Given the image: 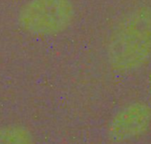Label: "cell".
Returning <instances> with one entry per match:
<instances>
[{"label":"cell","mask_w":151,"mask_h":144,"mask_svg":"<svg viewBox=\"0 0 151 144\" xmlns=\"http://www.w3.org/2000/svg\"><path fill=\"white\" fill-rule=\"evenodd\" d=\"M150 126V106L145 102L135 101L114 114L108 127V134L112 141L121 143L142 135Z\"/></svg>","instance_id":"3957f363"},{"label":"cell","mask_w":151,"mask_h":144,"mask_svg":"<svg viewBox=\"0 0 151 144\" xmlns=\"http://www.w3.org/2000/svg\"><path fill=\"white\" fill-rule=\"evenodd\" d=\"M110 67L118 72H132L151 59V6L136 7L114 25L106 44Z\"/></svg>","instance_id":"6da1fadb"},{"label":"cell","mask_w":151,"mask_h":144,"mask_svg":"<svg viewBox=\"0 0 151 144\" xmlns=\"http://www.w3.org/2000/svg\"><path fill=\"white\" fill-rule=\"evenodd\" d=\"M150 86H151V75H150Z\"/></svg>","instance_id":"5b68a950"},{"label":"cell","mask_w":151,"mask_h":144,"mask_svg":"<svg viewBox=\"0 0 151 144\" xmlns=\"http://www.w3.org/2000/svg\"><path fill=\"white\" fill-rule=\"evenodd\" d=\"M75 18L71 0H28L18 13V24L27 33L50 37L66 31Z\"/></svg>","instance_id":"7a4b0ae2"},{"label":"cell","mask_w":151,"mask_h":144,"mask_svg":"<svg viewBox=\"0 0 151 144\" xmlns=\"http://www.w3.org/2000/svg\"><path fill=\"white\" fill-rule=\"evenodd\" d=\"M0 144H35V138L27 127L9 124L0 127Z\"/></svg>","instance_id":"277c9868"}]
</instances>
